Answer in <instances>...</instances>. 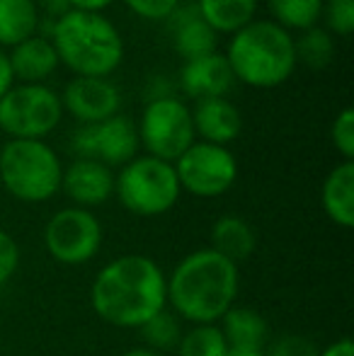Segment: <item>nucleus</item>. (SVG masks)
Returning a JSON list of instances; mask_svg holds the SVG:
<instances>
[{
    "label": "nucleus",
    "mask_w": 354,
    "mask_h": 356,
    "mask_svg": "<svg viewBox=\"0 0 354 356\" xmlns=\"http://www.w3.org/2000/svg\"><path fill=\"white\" fill-rule=\"evenodd\" d=\"M189 112H192L194 134L199 131L207 143L226 145L241 136V112L226 97H202Z\"/></svg>",
    "instance_id": "obj_15"
},
{
    "label": "nucleus",
    "mask_w": 354,
    "mask_h": 356,
    "mask_svg": "<svg viewBox=\"0 0 354 356\" xmlns=\"http://www.w3.org/2000/svg\"><path fill=\"white\" fill-rule=\"evenodd\" d=\"M257 248V235L252 225L241 216H223L211 225V250L238 267Z\"/></svg>",
    "instance_id": "obj_18"
},
{
    "label": "nucleus",
    "mask_w": 354,
    "mask_h": 356,
    "mask_svg": "<svg viewBox=\"0 0 354 356\" xmlns=\"http://www.w3.org/2000/svg\"><path fill=\"white\" fill-rule=\"evenodd\" d=\"M332 143L342 153L345 160L354 158V112L352 107H345L337 114L335 124H332Z\"/></svg>",
    "instance_id": "obj_27"
},
{
    "label": "nucleus",
    "mask_w": 354,
    "mask_h": 356,
    "mask_svg": "<svg viewBox=\"0 0 354 356\" xmlns=\"http://www.w3.org/2000/svg\"><path fill=\"white\" fill-rule=\"evenodd\" d=\"M168 303L197 325H214L238 296V267L211 248L187 254L166 279Z\"/></svg>",
    "instance_id": "obj_2"
},
{
    "label": "nucleus",
    "mask_w": 354,
    "mask_h": 356,
    "mask_svg": "<svg viewBox=\"0 0 354 356\" xmlns=\"http://www.w3.org/2000/svg\"><path fill=\"white\" fill-rule=\"evenodd\" d=\"M51 34L58 61L81 75L104 78L124 58L122 34L99 13L66 10L58 15Z\"/></svg>",
    "instance_id": "obj_3"
},
{
    "label": "nucleus",
    "mask_w": 354,
    "mask_h": 356,
    "mask_svg": "<svg viewBox=\"0 0 354 356\" xmlns=\"http://www.w3.org/2000/svg\"><path fill=\"white\" fill-rule=\"evenodd\" d=\"M318 356H354V344L352 339L342 337L337 339V342H332L330 347H325Z\"/></svg>",
    "instance_id": "obj_32"
},
{
    "label": "nucleus",
    "mask_w": 354,
    "mask_h": 356,
    "mask_svg": "<svg viewBox=\"0 0 354 356\" xmlns=\"http://www.w3.org/2000/svg\"><path fill=\"white\" fill-rule=\"evenodd\" d=\"M19 264V248L10 233L0 228V286L8 284Z\"/></svg>",
    "instance_id": "obj_30"
},
{
    "label": "nucleus",
    "mask_w": 354,
    "mask_h": 356,
    "mask_svg": "<svg viewBox=\"0 0 354 356\" xmlns=\"http://www.w3.org/2000/svg\"><path fill=\"white\" fill-rule=\"evenodd\" d=\"M218 330L228 347H265L267 320L248 305H231Z\"/></svg>",
    "instance_id": "obj_20"
},
{
    "label": "nucleus",
    "mask_w": 354,
    "mask_h": 356,
    "mask_svg": "<svg viewBox=\"0 0 354 356\" xmlns=\"http://www.w3.org/2000/svg\"><path fill=\"white\" fill-rule=\"evenodd\" d=\"M269 10L279 27L311 29L323 13V0H269Z\"/></svg>",
    "instance_id": "obj_23"
},
{
    "label": "nucleus",
    "mask_w": 354,
    "mask_h": 356,
    "mask_svg": "<svg viewBox=\"0 0 354 356\" xmlns=\"http://www.w3.org/2000/svg\"><path fill=\"white\" fill-rule=\"evenodd\" d=\"M293 47H296V58L306 61L311 68H325L332 58V39L325 29H306V34L293 42Z\"/></svg>",
    "instance_id": "obj_26"
},
{
    "label": "nucleus",
    "mask_w": 354,
    "mask_h": 356,
    "mask_svg": "<svg viewBox=\"0 0 354 356\" xmlns=\"http://www.w3.org/2000/svg\"><path fill=\"white\" fill-rule=\"evenodd\" d=\"M127 5L146 19H168L179 0H127Z\"/></svg>",
    "instance_id": "obj_31"
},
{
    "label": "nucleus",
    "mask_w": 354,
    "mask_h": 356,
    "mask_svg": "<svg viewBox=\"0 0 354 356\" xmlns=\"http://www.w3.org/2000/svg\"><path fill=\"white\" fill-rule=\"evenodd\" d=\"M44 245L56 262L78 267L102 248V225L88 209L73 207L56 211L44 228Z\"/></svg>",
    "instance_id": "obj_10"
},
{
    "label": "nucleus",
    "mask_w": 354,
    "mask_h": 356,
    "mask_svg": "<svg viewBox=\"0 0 354 356\" xmlns=\"http://www.w3.org/2000/svg\"><path fill=\"white\" fill-rule=\"evenodd\" d=\"M168 19H170L172 47H175L179 56H184V61L216 51V32L202 17L197 3L177 5L168 15Z\"/></svg>",
    "instance_id": "obj_13"
},
{
    "label": "nucleus",
    "mask_w": 354,
    "mask_h": 356,
    "mask_svg": "<svg viewBox=\"0 0 354 356\" xmlns=\"http://www.w3.org/2000/svg\"><path fill=\"white\" fill-rule=\"evenodd\" d=\"M175 172L179 189H187L194 197L211 199L228 192L238 177V163L226 145L192 143L177 158Z\"/></svg>",
    "instance_id": "obj_9"
},
{
    "label": "nucleus",
    "mask_w": 354,
    "mask_h": 356,
    "mask_svg": "<svg viewBox=\"0 0 354 356\" xmlns=\"http://www.w3.org/2000/svg\"><path fill=\"white\" fill-rule=\"evenodd\" d=\"M71 145L78 158L83 160H95L107 168L109 165H127L129 160L136 158L138 129L134 127L131 119L114 114L104 122L83 124L73 134Z\"/></svg>",
    "instance_id": "obj_11"
},
{
    "label": "nucleus",
    "mask_w": 354,
    "mask_h": 356,
    "mask_svg": "<svg viewBox=\"0 0 354 356\" xmlns=\"http://www.w3.org/2000/svg\"><path fill=\"white\" fill-rule=\"evenodd\" d=\"M13 78H15V75H13V68H10L8 54L0 51V97H3L10 88H13Z\"/></svg>",
    "instance_id": "obj_33"
},
{
    "label": "nucleus",
    "mask_w": 354,
    "mask_h": 356,
    "mask_svg": "<svg viewBox=\"0 0 354 356\" xmlns=\"http://www.w3.org/2000/svg\"><path fill=\"white\" fill-rule=\"evenodd\" d=\"M37 29V5L34 0H0V44L17 47L34 37Z\"/></svg>",
    "instance_id": "obj_22"
},
{
    "label": "nucleus",
    "mask_w": 354,
    "mask_h": 356,
    "mask_svg": "<svg viewBox=\"0 0 354 356\" xmlns=\"http://www.w3.org/2000/svg\"><path fill=\"white\" fill-rule=\"evenodd\" d=\"M233 80H236V75H233L228 58L216 51L187 61L179 73V83H182L184 92L192 95L194 99L223 97L231 90Z\"/></svg>",
    "instance_id": "obj_16"
},
{
    "label": "nucleus",
    "mask_w": 354,
    "mask_h": 356,
    "mask_svg": "<svg viewBox=\"0 0 354 356\" xmlns=\"http://www.w3.org/2000/svg\"><path fill=\"white\" fill-rule=\"evenodd\" d=\"M61 160L39 138H13L0 148V182L19 202H47L61 189Z\"/></svg>",
    "instance_id": "obj_5"
},
{
    "label": "nucleus",
    "mask_w": 354,
    "mask_h": 356,
    "mask_svg": "<svg viewBox=\"0 0 354 356\" xmlns=\"http://www.w3.org/2000/svg\"><path fill=\"white\" fill-rule=\"evenodd\" d=\"M138 141L146 145L153 158H161L166 163L177 160L194 143L192 112L187 104L172 95H163L148 102L141 117Z\"/></svg>",
    "instance_id": "obj_8"
},
{
    "label": "nucleus",
    "mask_w": 354,
    "mask_h": 356,
    "mask_svg": "<svg viewBox=\"0 0 354 356\" xmlns=\"http://www.w3.org/2000/svg\"><path fill=\"white\" fill-rule=\"evenodd\" d=\"M10 68L13 75L27 80V83H39L47 75H51L58 66V54L54 44L44 37H29L13 47L10 54Z\"/></svg>",
    "instance_id": "obj_19"
},
{
    "label": "nucleus",
    "mask_w": 354,
    "mask_h": 356,
    "mask_svg": "<svg viewBox=\"0 0 354 356\" xmlns=\"http://www.w3.org/2000/svg\"><path fill=\"white\" fill-rule=\"evenodd\" d=\"M233 75L248 85L272 88L279 85L296 68L293 37L284 27L269 19L248 22L233 34L226 54Z\"/></svg>",
    "instance_id": "obj_4"
},
{
    "label": "nucleus",
    "mask_w": 354,
    "mask_h": 356,
    "mask_svg": "<svg viewBox=\"0 0 354 356\" xmlns=\"http://www.w3.org/2000/svg\"><path fill=\"white\" fill-rule=\"evenodd\" d=\"M73 5V10H86V13H99L102 8H107L112 0H68Z\"/></svg>",
    "instance_id": "obj_34"
},
{
    "label": "nucleus",
    "mask_w": 354,
    "mask_h": 356,
    "mask_svg": "<svg viewBox=\"0 0 354 356\" xmlns=\"http://www.w3.org/2000/svg\"><path fill=\"white\" fill-rule=\"evenodd\" d=\"M226 356H265V347H228Z\"/></svg>",
    "instance_id": "obj_35"
},
{
    "label": "nucleus",
    "mask_w": 354,
    "mask_h": 356,
    "mask_svg": "<svg viewBox=\"0 0 354 356\" xmlns=\"http://www.w3.org/2000/svg\"><path fill=\"white\" fill-rule=\"evenodd\" d=\"M61 187L81 209L104 204L114 192V175L107 165L78 158L63 172Z\"/></svg>",
    "instance_id": "obj_14"
},
{
    "label": "nucleus",
    "mask_w": 354,
    "mask_h": 356,
    "mask_svg": "<svg viewBox=\"0 0 354 356\" xmlns=\"http://www.w3.org/2000/svg\"><path fill=\"white\" fill-rule=\"evenodd\" d=\"M226 339L216 325H197L182 334L177 344V356H226Z\"/></svg>",
    "instance_id": "obj_25"
},
{
    "label": "nucleus",
    "mask_w": 354,
    "mask_h": 356,
    "mask_svg": "<svg viewBox=\"0 0 354 356\" xmlns=\"http://www.w3.org/2000/svg\"><path fill=\"white\" fill-rule=\"evenodd\" d=\"M323 209L340 228L354 225V163L345 160L323 182Z\"/></svg>",
    "instance_id": "obj_17"
},
{
    "label": "nucleus",
    "mask_w": 354,
    "mask_h": 356,
    "mask_svg": "<svg viewBox=\"0 0 354 356\" xmlns=\"http://www.w3.org/2000/svg\"><path fill=\"white\" fill-rule=\"evenodd\" d=\"M66 109L83 124L104 122L119 112V90L107 78H95V75H78L66 85L63 102Z\"/></svg>",
    "instance_id": "obj_12"
},
{
    "label": "nucleus",
    "mask_w": 354,
    "mask_h": 356,
    "mask_svg": "<svg viewBox=\"0 0 354 356\" xmlns=\"http://www.w3.org/2000/svg\"><path fill=\"white\" fill-rule=\"evenodd\" d=\"M122 356H161V354L151 352V349H143V347H138V349H129V352H127V354H122Z\"/></svg>",
    "instance_id": "obj_36"
},
{
    "label": "nucleus",
    "mask_w": 354,
    "mask_h": 356,
    "mask_svg": "<svg viewBox=\"0 0 354 356\" xmlns=\"http://www.w3.org/2000/svg\"><path fill=\"white\" fill-rule=\"evenodd\" d=\"M318 354H321V349L316 347V342H311L308 337H301V334H282L265 352V356H318Z\"/></svg>",
    "instance_id": "obj_28"
},
{
    "label": "nucleus",
    "mask_w": 354,
    "mask_h": 356,
    "mask_svg": "<svg viewBox=\"0 0 354 356\" xmlns=\"http://www.w3.org/2000/svg\"><path fill=\"white\" fill-rule=\"evenodd\" d=\"M325 19L332 32L347 37L354 29V0H328Z\"/></svg>",
    "instance_id": "obj_29"
},
{
    "label": "nucleus",
    "mask_w": 354,
    "mask_h": 356,
    "mask_svg": "<svg viewBox=\"0 0 354 356\" xmlns=\"http://www.w3.org/2000/svg\"><path fill=\"white\" fill-rule=\"evenodd\" d=\"M63 104L51 88L39 83H24L10 88L0 97V129L13 138L47 136L61 122Z\"/></svg>",
    "instance_id": "obj_7"
},
{
    "label": "nucleus",
    "mask_w": 354,
    "mask_h": 356,
    "mask_svg": "<svg viewBox=\"0 0 354 356\" xmlns=\"http://www.w3.org/2000/svg\"><path fill=\"white\" fill-rule=\"evenodd\" d=\"M197 8L216 34L238 32L248 22H252L257 0H197Z\"/></svg>",
    "instance_id": "obj_21"
},
{
    "label": "nucleus",
    "mask_w": 354,
    "mask_h": 356,
    "mask_svg": "<svg viewBox=\"0 0 354 356\" xmlns=\"http://www.w3.org/2000/svg\"><path fill=\"white\" fill-rule=\"evenodd\" d=\"M90 303L104 323L141 327L166 308V274L146 254H124L97 272L90 289Z\"/></svg>",
    "instance_id": "obj_1"
},
{
    "label": "nucleus",
    "mask_w": 354,
    "mask_h": 356,
    "mask_svg": "<svg viewBox=\"0 0 354 356\" xmlns=\"http://www.w3.org/2000/svg\"><path fill=\"white\" fill-rule=\"evenodd\" d=\"M138 330H141L148 349L156 352V354L177 349L179 339H182V332H179V323H177L175 313H170L168 308H163L158 315H153V318L148 320V323H143Z\"/></svg>",
    "instance_id": "obj_24"
},
{
    "label": "nucleus",
    "mask_w": 354,
    "mask_h": 356,
    "mask_svg": "<svg viewBox=\"0 0 354 356\" xmlns=\"http://www.w3.org/2000/svg\"><path fill=\"white\" fill-rule=\"evenodd\" d=\"M114 192L124 209L136 216H161L170 211L179 199L175 165L153 155L129 160L114 179Z\"/></svg>",
    "instance_id": "obj_6"
}]
</instances>
